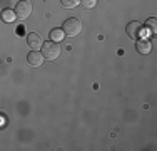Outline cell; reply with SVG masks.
Returning a JSON list of instances; mask_svg holds the SVG:
<instances>
[{
  "label": "cell",
  "mask_w": 157,
  "mask_h": 151,
  "mask_svg": "<svg viewBox=\"0 0 157 151\" xmlns=\"http://www.w3.org/2000/svg\"><path fill=\"white\" fill-rule=\"evenodd\" d=\"M63 32L69 37H77L82 32V20L77 17H70L63 22Z\"/></svg>",
  "instance_id": "cell-1"
},
{
  "label": "cell",
  "mask_w": 157,
  "mask_h": 151,
  "mask_svg": "<svg viewBox=\"0 0 157 151\" xmlns=\"http://www.w3.org/2000/svg\"><path fill=\"white\" fill-rule=\"evenodd\" d=\"M42 54L45 55L47 60H55L60 55V45H59V42H54V40H48L47 44H44L42 47Z\"/></svg>",
  "instance_id": "cell-2"
},
{
  "label": "cell",
  "mask_w": 157,
  "mask_h": 151,
  "mask_svg": "<svg viewBox=\"0 0 157 151\" xmlns=\"http://www.w3.org/2000/svg\"><path fill=\"white\" fill-rule=\"evenodd\" d=\"M144 30H145V27L140 22H130V24H127V34H129V37H132L134 40L142 39V37H144Z\"/></svg>",
  "instance_id": "cell-3"
},
{
  "label": "cell",
  "mask_w": 157,
  "mask_h": 151,
  "mask_svg": "<svg viewBox=\"0 0 157 151\" xmlns=\"http://www.w3.org/2000/svg\"><path fill=\"white\" fill-rule=\"evenodd\" d=\"M15 14L18 18H27L32 14V2L30 0H20L15 5Z\"/></svg>",
  "instance_id": "cell-4"
},
{
  "label": "cell",
  "mask_w": 157,
  "mask_h": 151,
  "mask_svg": "<svg viewBox=\"0 0 157 151\" xmlns=\"http://www.w3.org/2000/svg\"><path fill=\"white\" fill-rule=\"evenodd\" d=\"M27 44H29V47L32 49V51H40V49L44 47V40H42V37H40V34H37V32H30L27 35Z\"/></svg>",
  "instance_id": "cell-5"
},
{
  "label": "cell",
  "mask_w": 157,
  "mask_h": 151,
  "mask_svg": "<svg viewBox=\"0 0 157 151\" xmlns=\"http://www.w3.org/2000/svg\"><path fill=\"white\" fill-rule=\"evenodd\" d=\"M44 60H45V55L40 51H32L30 54L27 55V62H29V66H32V67H40L44 64Z\"/></svg>",
  "instance_id": "cell-6"
},
{
  "label": "cell",
  "mask_w": 157,
  "mask_h": 151,
  "mask_svg": "<svg viewBox=\"0 0 157 151\" xmlns=\"http://www.w3.org/2000/svg\"><path fill=\"white\" fill-rule=\"evenodd\" d=\"M136 49H137L139 54H149L151 49H152V44H151V40H147V39L142 37V39L136 40Z\"/></svg>",
  "instance_id": "cell-7"
},
{
  "label": "cell",
  "mask_w": 157,
  "mask_h": 151,
  "mask_svg": "<svg viewBox=\"0 0 157 151\" xmlns=\"http://www.w3.org/2000/svg\"><path fill=\"white\" fill-rule=\"evenodd\" d=\"M144 27L149 34H157V17H149L145 20Z\"/></svg>",
  "instance_id": "cell-8"
},
{
  "label": "cell",
  "mask_w": 157,
  "mask_h": 151,
  "mask_svg": "<svg viewBox=\"0 0 157 151\" xmlns=\"http://www.w3.org/2000/svg\"><path fill=\"white\" fill-rule=\"evenodd\" d=\"M63 35H65V32H63V29H52L50 30V40H54V42H60L63 40Z\"/></svg>",
  "instance_id": "cell-9"
},
{
  "label": "cell",
  "mask_w": 157,
  "mask_h": 151,
  "mask_svg": "<svg viewBox=\"0 0 157 151\" xmlns=\"http://www.w3.org/2000/svg\"><path fill=\"white\" fill-rule=\"evenodd\" d=\"M2 18L5 22H13L17 18V14H15V10H12V9H5L2 12Z\"/></svg>",
  "instance_id": "cell-10"
},
{
  "label": "cell",
  "mask_w": 157,
  "mask_h": 151,
  "mask_svg": "<svg viewBox=\"0 0 157 151\" xmlns=\"http://www.w3.org/2000/svg\"><path fill=\"white\" fill-rule=\"evenodd\" d=\"M60 3L63 5V9H75L80 0H60Z\"/></svg>",
  "instance_id": "cell-11"
},
{
  "label": "cell",
  "mask_w": 157,
  "mask_h": 151,
  "mask_svg": "<svg viewBox=\"0 0 157 151\" xmlns=\"http://www.w3.org/2000/svg\"><path fill=\"white\" fill-rule=\"evenodd\" d=\"M80 5L84 7V9L90 10V9H94V7L97 5V0H80Z\"/></svg>",
  "instance_id": "cell-12"
}]
</instances>
